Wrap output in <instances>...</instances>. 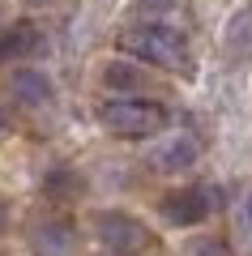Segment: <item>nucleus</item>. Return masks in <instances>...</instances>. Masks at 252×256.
Instances as JSON below:
<instances>
[{"label": "nucleus", "instance_id": "1a4fd4ad", "mask_svg": "<svg viewBox=\"0 0 252 256\" xmlns=\"http://www.w3.org/2000/svg\"><path fill=\"white\" fill-rule=\"evenodd\" d=\"M13 98H18L22 107H43V102L52 98L47 73H39V68H18V73H13Z\"/></svg>", "mask_w": 252, "mask_h": 256}, {"label": "nucleus", "instance_id": "9d476101", "mask_svg": "<svg viewBox=\"0 0 252 256\" xmlns=\"http://www.w3.org/2000/svg\"><path fill=\"white\" fill-rule=\"evenodd\" d=\"M103 86H107V90H120V94H141L145 90V73L133 68L128 60H111V64H103Z\"/></svg>", "mask_w": 252, "mask_h": 256}, {"label": "nucleus", "instance_id": "423d86ee", "mask_svg": "<svg viewBox=\"0 0 252 256\" xmlns=\"http://www.w3.org/2000/svg\"><path fill=\"white\" fill-rule=\"evenodd\" d=\"M30 248L39 256H73V226L64 218H43L30 230Z\"/></svg>", "mask_w": 252, "mask_h": 256}, {"label": "nucleus", "instance_id": "20e7f679", "mask_svg": "<svg viewBox=\"0 0 252 256\" xmlns=\"http://www.w3.org/2000/svg\"><path fill=\"white\" fill-rule=\"evenodd\" d=\"M209 201H218V192H205V188L171 192V196H162V218L171 226H197V222H205Z\"/></svg>", "mask_w": 252, "mask_h": 256}, {"label": "nucleus", "instance_id": "0eeeda50", "mask_svg": "<svg viewBox=\"0 0 252 256\" xmlns=\"http://www.w3.org/2000/svg\"><path fill=\"white\" fill-rule=\"evenodd\" d=\"M197 158H201V146H197L192 137H171L162 150H154V166H158V171H167V175L192 171V166H197Z\"/></svg>", "mask_w": 252, "mask_h": 256}, {"label": "nucleus", "instance_id": "39448f33", "mask_svg": "<svg viewBox=\"0 0 252 256\" xmlns=\"http://www.w3.org/2000/svg\"><path fill=\"white\" fill-rule=\"evenodd\" d=\"M222 52H226V60H231L235 68L252 64V9L231 13V22H226V30H222Z\"/></svg>", "mask_w": 252, "mask_h": 256}, {"label": "nucleus", "instance_id": "2eb2a0df", "mask_svg": "<svg viewBox=\"0 0 252 256\" xmlns=\"http://www.w3.org/2000/svg\"><path fill=\"white\" fill-rule=\"evenodd\" d=\"M243 214H248V222H252V196H248V205H243Z\"/></svg>", "mask_w": 252, "mask_h": 256}, {"label": "nucleus", "instance_id": "f257e3e1", "mask_svg": "<svg viewBox=\"0 0 252 256\" xmlns=\"http://www.w3.org/2000/svg\"><path fill=\"white\" fill-rule=\"evenodd\" d=\"M124 52L133 60L158 64V68H188V34L167 18H141L124 34Z\"/></svg>", "mask_w": 252, "mask_h": 256}, {"label": "nucleus", "instance_id": "7ed1b4c3", "mask_svg": "<svg viewBox=\"0 0 252 256\" xmlns=\"http://www.w3.org/2000/svg\"><path fill=\"white\" fill-rule=\"evenodd\" d=\"M94 230H99V244L107 248V252H116V256L141 252V248H145V239H150L141 222H133L128 214H120V210L99 214V218H94Z\"/></svg>", "mask_w": 252, "mask_h": 256}, {"label": "nucleus", "instance_id": "f8f14e48", "mask_svg": "<svg viewBox=\"0 0 252 256\" xmlns=\"http://www.w3.org/2000/svg\"><path fill=\"white\" fill-rule=\"evenodd\" d=\"M180 0H133V13L137 18H158V13H171Z\"/></svg>", "mask_w": 252, "mask_h": 256}, {"label": "nucleus", "instance_id": "4468645a", "mask_svg": "<svg viewBox=\"0 0 252 256\" xmlns=\"http://www.w3.org/2000/svg\"><path fill=\"white\" fill-rule=\"evenodd\" d=\"M5 222H9V210H5V201H0V230H5Z\"/></svg>", "mask_w": 252, "mask_h": 256}, {"label": "nucleus", "instance_id": "9b49d317", "mask_svg": "<svg viewBox=\"0 0 252 256\" xmlns=\"http://www.w3.org/2000/svg\"><path fill=\"white\" fill-rule=\"evenodd\" d=\"M43 188H47V196H73V192H77V175H73L69 166H56Z\"/></svg>", "mask_w": 252, "mask_h": 256}, {"label": "nucleus", "instance_id": "ddd939ff", "mask_svg": "<svg viewBox=\"0 0 252 256\" xmlns=\"http://www.w3.org/2000/svg\"><path fill=\"white\" fill-rule=\"evenodd\" d=\"M192 252H197V256H222V244H205V248H192Z\"/></svg>", "mask_w": 252, "mask_h": 256}, {"label": "nucleus", "instance_id": "6e6552de", "mask_svg": "<svg viewBox=\"0 0 252 256\" xmlns=\"http://www.w3.org/2000/svg\"><path fill=\"white\" fill-rule=\"evenodd\" d=\"M39 47H43V34H39V26H30V22H18V26H9L5 34H0V60H22V56H35Z\"/></svg>", "mask_w": 252, "mask_h": 256}, {"label": "nucleus", "instance_id": "f03ea898", "mask_svg": "<svg viewBox=\"0 0 252 256\" xmlns=\"http://www.w3.org/2000/svg\"><path fill=\"white\" fill-rule=\"evenodd\" d=\"M99 124L116 137H154L167 128V107L154 98H141V94H120V98H107L99 107Z\"/></svg>", "mask_w": 252, "mask_h": 256}]
</instances>
